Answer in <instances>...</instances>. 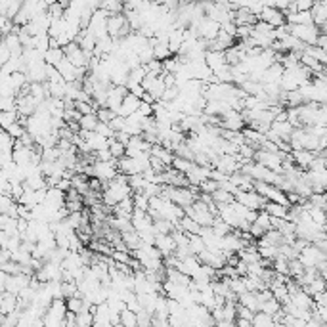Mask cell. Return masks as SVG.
Instances as JSON below:
<instances>
[{
    "label": "cell",
    "mask_w": 327,
    "mask_h": 327,
    "mask_svg": "<svg viewBox=\"0 0 327 327\" xmlns=\"http://www.w3.org/2000/svg\"><path fill=\"white\" fill-rule=\"evenodd\" d=\"M283 152H266V149H257L253 155V161H257L266 168L274 170L278 174H282V165H283Z\"/></svg>",
    "instance_id": "obj_1"
},
{
    "label": "cell",
    "mask_w": 327,
    "mask_h": 327,
    "mask_svg": "<svg viewBox=\"0 0 327 327\" xmlns=\"http://www.w3.org/2000/svg\"><path fill=\"white\" fill-rule=\"evenodd\" d=\"M287 33H291L293 37H297L305 44H316V38L320 35V29L314 23H310V25H289L287 23Z\"/></svg>",
    "instance_id": "obj_2"
},
{
    "label": "cell",
    "mask_w": 327,
    "mask_h": 327,
    "mask_svg": "<svg viewBox=\"0 0 327 327\" xmlns=\"http://www.w3.org/2000/svg\"><path fill=\"white\" fill-rule=\"evenodd\" d=\"M92 170H94V178H98L102 182H109V180H113L115 176L119 174V170H117V163L113 161H94L92 163Z\"/></svg>",
    "instance_id": "obj_3"
},
{
    "label": "cell",
    "mask_w": 327,
    "mask_h": 327,
    "mask_svg": "<svg viewBox=\"0 0 327 327\" xmlns=\"http://www.w3.org/2000/svg\"><path fill=\"white\" fill-rule=\"evenodd\" d=\"M236 201H239L241 205H245L247 209H253V211H260L264 203H266V199L262 197L260 193H257L255 190H249V191H243L239 190L236 193Z\"/></svg>",
    "instance_id": "obj_4"
},
{
    "label": "cell",
    "mask_w": 327,
    "mask_h": 327,
    "mask_svg": "<svg viewBox=\"0 0 327 327\" xmlns=\"http://www.w3.org/2000/svg\"><path fill=\"white\" fill-rule=\"evenodd\" d=\"M257 19L260 21H266L268 25H272V27H282L283 23H285V14H283V10L280 8H274V6H262L260 10V14L257 15Z\"/></svg>",
    "instance_id": "obj_5"
},
{
    "label": "cell",
    "mask_w": 327,
    "mask_h": 327,
    "mask_svg": "<svg viewBox=\"0 0 327 327\" xmlns=\"http://www.w3.org/2000/svg\"><path fill=\"white\" fill-rule=\"evenodd\" d=\"M31 278H33V275L23 274V272H17V274H8L6 275V291L8 293L17 295L23 287H27V285H29Z\"/></svg>",
    "instance_id": "obj_6"
},
{
    "label": "cell",
    "mask_w": 327,
    "mask_h": 327,
    "mask_svg": "<svg viewBox=\"0 0 327 327\" xmlns=\"http://www.w3.org/2000/svg\"><path fill=\"white\" fill-rule=\"evenodd\" d=\"M153 245L161 251L163 259H165V257H170L176 249V243L170 234H155V243Z\"/></svg>",
    "instance_id": "obj_7"
},
{
    "label": "cell",
    "mask_w": 327,
    "mask_h": 327,
    "mask_svg": "<svg viewBox=\"0 0 327 327\" xmlns=\"http://www.w3.org/2000/svg\"><path fill=\"white\" fill-rule=\"evenodd\" d=\"M54 67L58 69V73H60L61 79H63L65 83L77 81V67L73 65V63H71V61L67 60V58H65V56H63V58H61V60L58 61V63H56Z\"/></svg>",
    "instance_id": "obj_8"
},
{
    "label": "cell",
    "mask_w": 327,
    "mask_h": 327,
    "mask_svg": "<svg viewBox=\"0 0 327 327\" xmlns=\"http://www.w3.org/2000/svg\"><path fill=\"white\" fill-rule=\"evenodd\" d=\"M291 157H293V163H295L297 167L306 170V168L310 167V163L314 161V157H316V153L310 152V149H293V152H291Z\"/></svg>",
    "instance_id": "obj_9"
},
{
    "label": "cell",
    "mask_w": 327,
    "mask_h": 327,
    "mask_svg": "<svg viewBox=\"0 0 327 327\" xmlns=\"http://www.w3.org/2000/svg\"><path fill=\"white\" fill-rule=\"evenodd\" d=\"M138 106H140V98H136L134 94L127 92V96L122 98L121 106H119V111H117V115H121V117H129L132 111H136Z\"/></svg>",
    "instance_id": "obj_10"
},
{
    "label": "cell",
    "mask_w": 327,
    "mask_h": 327,
    "mask_svg": "<svg viewBox=\"0 0 327 327\" xmlns=\"http://www.w3.org/2000/svg\"><path fill=\"white\" fill-rule=\"evenodd\" d=\"M17 310V295L4 291L0 295V314H10Z\"/></svg>",
    "instance_id": "obj_11"
},
{
    "label": "cell",
    "mask_w": 327,
    "mask_h": 327,
    "mask_svg": "<svg viewBox=\"0 0 327 327\" xmlns=\"http://www.w3.org/2000/svg\"><path fill=\"white\" fill-rule=\"evenodd\" d=\"M149 153H152L153 157H157V159L163 161L167 167H170V163L174 159V152H170V149H167L165 145H161V144H153Z\"/></svg>",
    "instance_id": "obj_12"
},
{
    "label": "cell",
    "mask_w": 327,
    "mask_h": 327,
    "mask_svg": "<svg viewBox=\"0 0 327 327\" xmlns=\"http://www.w3.org/2000/svg\"><path fill=\"white\" fill-rule=\"evenodd\" d=\"M287 209H289V207L274 203V201H266L264 207H262V211H266L270 216H275V218H285V216H287Z\"/></svg>",
    "instance_id": "obj_13"
},
{
    "label": "cell",
    "mask_w": 327,
    "mask_h": 327,
    "mask_svg": "<svg viewBox=\"0 0 327 327\" xmlns=\"http://www.w3.org/2000/svg\"><path fill=\"white\" fill-rule=\"evenodd\" d=\"M121 239H122V243L129 247V251H134V249H138V247L142 245V239H140V236L136 234V230H129V232H122Z\"/></svg>",
    "instance_id": "obj_14"
},
{
    "label": "cell",
    "mask_w": 327,
    "mask_h": 327,
    "mask_svg": "<svg viewBox=\"0 0 327 327\" xmlns=\"http://www.w3.org/2000/svg\"><path fill=\"white\" fill-rule=\"evenodd\" d=\"M237 303L247 306V308H251L253 312H257V310H259V300H257V295L251 293V291H243L241 295H237Z\"/></svg>",
    "instance_id": "obj_15"
},
{
    "label": "cell",
    "mask_w": 327,
    "mask_h": 327,
    "mask_svg": "<svg viewBox=\"0 0 327 327\" xmlns=\"http://www.w3.org/2000/svg\"><path fill=\"white\" fill-rule=\"evenodd\" d=\"M251 325H255V327H274V318H272L270 314L257 310L255 316H253V320H251Z\"/></svg>",
    "instance_id": "obj_16"
},
{
    "label": "cell",
    "mask_w": 327,
    "mask_h": 327,
    "mask_svg": "<svg viewBox=\"0 0 327 327\" xmlns=\"http://www.w3.org/2000/svg\"><path fill=\"white\" fill-rule=\"evenodd\" d=\"M176 228H180L182 232H186V234H199V228H201V226H199L193 218H190V216L184 214L182 218L178 220V226H176Z\"/></svg>",
    "instance_id": "obj_17"
},
{
    "label": "cell",
    "mask_w": 327,
    "mask_h": 327,
    "mask_svg": "<svg viewBox=\"0 0 327 327\" xmlns=\"http://www.w3.org/2000/svg\"><path fill=\"white\" fill-rule=\"evenodd\" d=\"M303 52L308 54V56H312L314 60H318L320 63H325V61H327L325 48H320V46H316V44H306Z\"/></svg>",
    "instance_id": "obj_18"
},
{
    "label": "cell",
    "mask_w": 327,
    "mask_h": 327,
    "mask_svg": "<svg viewBox=\"0 0 327 327\" xmlns=\"http://www.w3.org/2000/svg\"><path fill=\"white\" fill-rule=\"evenodd\" d=\"M61 58H63V50H61V48H48V50L42 52V60H44V63H48V65H56Z\"/></svg>",
    "instance_id": "obj_19"
},
{
    "label": "cell",
    "mask_w": 327,
    "mask_h": 327,
    "mask_svg": "<svg viewBox=\"0 0 327 327\" xmlns=\"http://www.w3.org/2000/svg\"><path fill=\"white\" fill-rule=\"evenodd\" d=\"M188 245H190V249L193 255H199L203 249H207L205 241H203V237L199 236V234H188Z\"/></svg>",
    "instance_id": "obj_20"
},
{
    "label": "cell",
    "mask_w": 327,
    "mask_h": 327,
    "mask_svg": "<svg viewBox=\"0 0 327 327\" xmlns=\"http://www.w3.org/2000/svg\"><path fill=\"white\" fill-rule=\"evenodd\" d=\"M98 124V117L96 113H86V115H81L79 117V127L83 130H94Z\"/></svg>",
    "instance_id": "obj_21"
},
{
    "label": "cell",
    "mask_w": 327,
    "mask_h": 327,
    "mask_svg": "<svg viewBox=\"0 0 327 327\" xmlns=\"http://www.w3.org/2000/svg\"><path fill=\"white\" fill-rule=\"evenodd\" d=\"M211 228H213V232L216 234L218 237H222V236H226V234H230L232 232V226H228L226 222L222 220L220 216H214V220H213V224H211Z\"/></svg>",
    "instance_id": "obj_22"
},
{
    "label": "cell",
    "mask_w": 327,
    "mask_h": 327,
    "mask_svg": "<svg viewBox=\"0 0 327 327\" xmlns=\"http://www.w3.org/2000/svg\"><path fill=\"white\" fill-rule=\"evenodd\" d=\"M17 111L15 109H6V111H0V129H4L6 130L12 122H15L17 121Z\"/></svg>",
    "instance_id": "obj_23"
},
{
    "label": "cell",
    "mask_w": 327,
    "mask_h": 327,
    "mask_svg": "<svg viewBox=\"0 0 327 327\" xmlns=\"http://www.w3.org/2000/svg\"><path fill=\"white\" fill-rule=\"evenodd\" d=\"M119 320H121V325H127V327H136V312H132L129 308H122L119 312Z\"/></svg>",
    "instance_id": "obj_24"
},
{
    "label": "cell",
    "mask_w": 327,
    "mask_h": 327,
    "mask_svg": "<svg viewBox=\"0 0 327 327\" xmlns=\"http://www.w3.org/2000/svg\"><path fill=\"white\" fill-rule=\"evenodd\" d=\"M211 195H213L214 203H232V201L236 199V195H234V193H230V191L222 190V188H216V190H214Z\"/></svg>",
    "instance_id": "obj_25"
},
{
    "label": "cell",
    "mask_w": 327,
    "mask_h": 327,
    "mask_svg": "<svg viewBox=\"0 0 327 327\" xmlns=\"http://www.w3.org/2000/svg\"><path fill=\"white\" fill-rule=\"evenodd\" d=\"M172 230H174V224H172V222L165 220V218L153 220V232H155V234H170Z\"/></svg>",
    "instance_id": "obj_26"
},
{
    "label": "cell",
    "mask_w": 327,
    "mask_h": 327,
    "mask_svg": "<svg viewBox=\"0 0 327 327\" xmlns=\"http://www.w3.org/2000/svg\"><path fill=\"white\" fill-rule=\"evenodd\" d=\"M132 203H134V209H140V211H147L149 209V197L145 193H142V191H134Z\"/></svg>",
    "instance_id": "obj_27"
},
{
    "label": "cell",
    "mask_w": 327,
    "mask_h": 327,
    "mask_svg": "<svg viewBox=\"0 0 327 327\" xmlns=\"http://www.w3.org/2000/svg\"><path fill=\"white\" fill-rule=\"evenodd\" d=\"M280 308H282V305H280V303H278V300H275L274 297L268 298V300H264V303H260V305H259V310H260V312H266V314H270V316L278 312Z\"/></svg>",
    "instance_id": "obj_28"
},
{
    "label": "cell",
    "mask_w": 327,
    "mask_h": 327,
    "mask_svg": "<svg viewBox=\"0 0 327 327\" xmlns=\"http://www.w3.org/2000/svg\"><path fill=\"white\" fill-rule=\"evenodd\" d=\"M255 224H257V226H260V228L264 230V232H268V230L272 228V220H270V214H268L266 211H262V209H260L259 213H257Z\"/></svg>",
    "instance_id": "obj_29"
},
{
    "label": "cell",
    "mask_w": 327,
    "mask_h": 327,
    "mask_svg": "<svg viewBox=\"0 0 327 327\" xmlns=\"http://www.w3.org/2000/svg\"><path fill=\"white\" fill-rule=\"evenodd\" d=\"M107 147H109V152H111V155H113L115 159L124 155V144H121V142L115 140V138H109V140H107Z\"/></svg>",
    "instance_id": "obj_30"
},
{
    "label": "cell",
    "mask_w": 327,
    "mask_h": 327,
    "mask_svg": "<svg viewBox=\"0 0 327 327\" xmlns=\"http://www.w3.org/2000/svg\"><path fill=\"white\" fill-rule=\"evenodd\" d=\"M14 138L6 130H0V152H12L14 149Z\"/></svg>",
    "instance_id": "obj_31"
},
{
    "label": "cell",
    "mask_w": 327,
    "mask_h": 327,
    "mask_svg": "<svg viewBox=\"0 0 327 327\" xmlns=\"http://www.w3.org/2000/svg\"><path fill=\"white\" fill-rule=\"evenodd\" d=\"M308 214H310V218H312L314 222H318V224H321V226H325V211H323V209L312 205L310 209H308Z\"/></svg>",
    "instance_id": "obj_32"
},
{
    "label": "cell",
    "mask_w": 327,
    "mask_h": 327,
    "mask_svg": "<svg viewBox=\"0 0 327 327\" xmlns=\"http://www.w3.org/2000/svg\"><path fill=\"white\" fill-rule=\"evenodd\" d=\"M6 132H8V134H10L12 138H14V140H17V138H21V136H23V132H25V127H23V124H21L19 121H15V122H12V124L8 127Z\"/></svg>",
    "instance_id": "obj_33"
},
{
    "label": "cell",
    "mask_w": 327,
    "mask_h": 327,
    "mask_svg": "<svg viewBox=\"0 0 327 327\" xmlns=\"http://www.w3.org/2000/svg\"><path fill=\"white\" fill-rule=\"evenodd\" d=\"M115 115L117 113L111 111L109 107H98V111H96V117H98V121H102V122H109Z\"/></svg>",
    "instance_id": "obj_34"
},
{
    "label": "cell",
    "mask_w": 327,
    "mask_h": 327,
    "mask_svg": "<svg viewBox=\"0 0 327 327\" xmlns=\"http://www.w3.org/2000/svg\"><path fill=\"white\" fill-rule=\"evenodd\" d=\"M96 132L98 134H102V136H106V138H113L115 136V130L109 127V122H102V121H98V124H96Z\"/></svg>",
    "instance_id": "obj_35"
},
{
    "label": "cell",
    "mask_w": 327,
    "mask_h": 327,
    "mask_svg": "<svg viewBox=\"0 0 327 327\" xmlns=\"http://www.w3.org/2000/svg\"><path fill=\"white\" fill-rule=\"evenodd\" d=\"M138 111L144 115V117H152L153 115V104H147V102H142V99H140Z\"/></svg>",
    "instance_id": "obj_36"
},
{
    "label": "cell",
    "mask_w": 327,
    "mask_h": 327,
    "mask_svg": "<svg viewBox=\"0 0 327 327\" xmlns=\"http://www.w3.org/2000/svg\"><path fill=\"white\" fill-rule=\"evenodd\" d=\"M94 155L98 157V161H113V159H115L113 155H111V152H109V147L98 149V152H94Z\"/></svg>",
    "instance_id": "obj_37"
},
{
    "label": "cell",
    "mask_w": 327,
    "mask_h": 327,
    "mask_svg": "<svg viewBox=\"0 0 327 327\" xmlns=\"http://www.w3.org/2000/svg\"><path fill=\"white\" fill-rule=\"evenodd\" d=\"M295 4H297L298 10H310L314 4V0H295Z\"/></svg>",
    "instance_id": "obj_38"
},
{
    "label": "cell",
    "mask_w": 327,
    "mask_h": 327,
    "mask_svg": "<svg viewBox=\"0 0 327 327\" xmlns=\"http://www.w3.org/2000/svg\"><path fill=\"white\" fill-rule=\"evenodd\" d=\"M8 237H10V234H8V232H4V230H0V247H6Z\"/></svg>",
    "instance_id": "obj_39"
},
{
    "label": "cell",
    "mask_w": 327,
    "mask_h": 327,
    "mask_svg": "<svg viewBox=\"0 0 327 327\" xmlns=\"http://www.w3.org/2000/svg\"><path fill=\"white\" fill-rule=\"evenodd\" d=\"M234 323H237V325L241 327H251V320H245V318H236Z\"/></svg>",
    "instance_id": "obj_40"
}]
</instances>
